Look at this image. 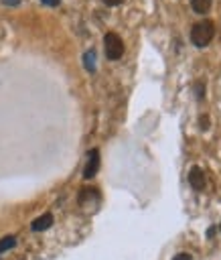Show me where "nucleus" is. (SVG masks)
<instances>
[{"label": "nucleus", "instance_id": "nucleus-2", "mask_svg": "<svg viewBox=\"0 0 221 260\" xmlns=\"http://www.w3.org/2000/svg\"><path fill=\"white\" fill-rule=\"evenodd\" d=\"M103 49H105V57L116 61L124 55V43L122 39L116 35V32H107L105 39H103Z\"/></svg>", "mask_w": 221, "mask_h": 260}, {"label": "nucleus", "instance_id": "nucleus-13", "mask_svg": "<svg viewBox=\"0 0 221 260\" xmlns=\"http://www.w3.org/2000/svg\"><path fill=\"white\" fill-rule=\"evenodd\" d=\"M0 2H4L6 6H16V4L20 2V0H0Z\"/></svg>", "mask_w": 221, "mask_h": 260}, {"label": "nucleus", "instance_id": "nucleus-1", "mask_svg": "<svg viewBox=\"0 0 221 260\" xmlns=\"http://www.w3.org/2000/svg\"><path fill=\"white\" fill-rule=\"evenodd\" d=\"M215 37V24L211 20H201L191 28V41L197 47H205Z\"/></svg>", "mask_w": 221, "mask_h": 260}, {"label": "nucleus", "instance_id": "nucleus-3", "mask_svg": "<svg viewBox=\"0 0 221 260\" xmlns=\"http://www.w3.org/2000/svg\"><path fill=\"white\" fill-rule=\"evenodd\" d=\"M97 171H99V150H97V148H91V150H89L87 165H85V169H83V177H85V179H91Z\"/></svg>", "mask_w": 221, "mask_h": 260}, {"label": "nucleus", "instance_id": "nucleus-4", "mask_svg": "<svg viewBox=\"0 0 221 260\" xmlns=\"http://www.w3.org/2000/svg\"><path fill=\"white\" fill-rule=\"evenodd\" d=\"M189 183H191L193 189H203L205 187V175H203V171L199 167H193L189 171Z\"/></svg>", "mask_w": 221, "mask_h": 260}, {"label": "nucleus", "instance_id": "nucleus-11", "mask_svg": "<svg viewBox=\"0 0 221 260\" xmlns=\"http://www.w3.org/2000/svg\"><path fill=\"white\" fill-rule=\"evenodd\" d=\"M41 2H43V4H47V6H57L61 0H41Z\"/></svg>", "mask_w": 221, "mask_h": 260}, {"label": "nucleus", "instance_id": "nucleus-14", "mask_svg": "<svg viewBox=\"0 0 221 260\" xmlns=\"http://www.w3.org/2000/svg\"><path fill=\"white\" fill-rule=\"evenodd\" d=\"M201 126L207 128V126H209V120H207V118H201Z\"/></svg>", "mask_w": 221, "mask_h": 260}, {"label": "nucleus", "instance_id": "nucleus-7", "mask_svg": "<svg viewBox=\"0 0 221 260\" xmlns=\"http://www.w3.org/2000/svg\"><path fill=\"white\" fill-rule=\"evenodd\" d=\"M83 63H85V67H87L89 71H93V69H95V53H93V51H87V53L83 55Z\"/></svg>", "mask_w": 221, "mask_h": 260}, {"label": "nucleus", "instance_id": "nucleus-5", "mask_svg": "<svg viewBox=\"0 0 221 260\" xmlns=\"http://www.w3.org/2000/svg\"><path fill=\"white\" fill-rule=\"evenodd\" d=\"M51 225H53V215H51V213H43V215H39V217L30 223L32 232H43V230H49Z\"/></svg>", "mask_w": 221, "mask_h": 260}, {"label": "nucleus", "instance_id": "nucleus-6", "mask_svg": "<svg viewBox=\"0 0 221 260\" xmlns=\"http://www.w3.org/2000/svg\"><path fill=\"white\" fill-rule=\"evenodd\" d=\"M191 6H193L195 12L205 14V12L211 8V0H191Z\"/></svg>", "mask_w": 221, "mask_h": 260}, {"label": "nucleus", "instance_id": "nucleus-10", "mask_svg": "<svg viewBox=\"0 0 221 260\" xmlns=\"http://www.w3.org/2000/svg\"><path fill=\"white\" fill-rule=\"evenodd\" d=\"M172 260H191V254H187V252H180V254L172 256Z\"/></svg>", "mask_w": 221, "mask_h": 260}, {"label": "nucleus", "instance_id": "nucleus-12", "mask_svg": "<svg viewBox=\"0 0 221 260\" xmlns=\"http://www.w3.org/2000/svg\"><path fill=\"white\" fill-rule=\"evenodd\" d=\"M103 2H105L107 6H118V4H122L124 0H103Z\"/></svg>", "mask_w": 221, "mask_h": 260}, {"label": "nucleus", "instance_id": "nucleus-9", "mask_svg": "<svg viewBox=\"0 0 221 260\" xmlns=\"http://www.w3.org/2000/svg\"><path fill=\"white\" fill-rule=\"evenodd\" d=\"M195 91H197V98H199V100H201V98L205 95V85H203V81H199V83H197Z\"/></svg>", "mask_w": 221, "mask_h": 260}, {"label": "nucleus", "instance_id": "nucleus-8", "mask_svg": "<svg viewBox=\"0 0 221 260\" xmlns=\"http://www.w3.org/2000/svg\"><path fill=\"white\" fill-rule=\"evenodd\" d=\"M12 246H16V240H14L12 236L2 238V240H0V254H2V252H6V250H10Z\"/></svg>", "mask_w": 221, "mask_h": 260}]
</instances>
